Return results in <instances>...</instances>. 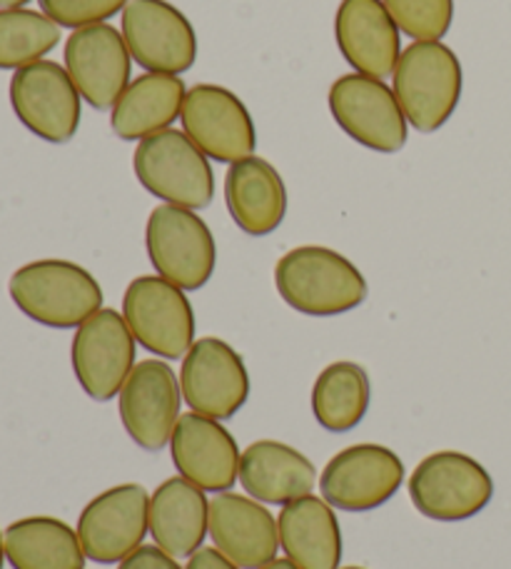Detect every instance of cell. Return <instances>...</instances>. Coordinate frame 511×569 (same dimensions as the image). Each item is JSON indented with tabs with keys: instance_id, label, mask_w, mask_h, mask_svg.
Masks as SVG:
<instances>
[{
	"instance_id": "1",
	"label": "cell",
	"mask_w": 511,
	"mask_h": 569,
	"mask_svg": "<svg viewBox=\"0 0 511 569\" xmlns=\"http://www.w3.org/2000/svg\"><path fill=\"white\" fill-rule=\"evenodd\" d=\"M274 288L292 310L310 318H334L357 310L370 292L352 260L322 246L284 252L274 268Z\"/></svg>"
},
{
	"instance_id": "2",
	"label": "cell",
	"mask_w": 511,
	"mask_h": 569,
	"mask_svg": "<svg viewBox=\"0 0 511 569\" xmlns=\"http://www.w3.org/2000/svg\"><path fill=\"white\" fill-rule=\"evenodd\" d=\"M8 292L26 318L53 330L80 328L102 310L100 282L70 260L28 262L13 272Z\"/></svg>"
},
{
	"instance_id": "3",
	"label": "cell",
	"mask_w": 511,
	"mask_h": 569,
	"mask_svg": "<svg viewBox=\"0 0 511 569\" xmlns=\"http://www.w3.org/2000/svg\"><path fill=\"white\" fill-rule=\"evenodd\" d=\"M462 86V63L442 40H414L402 50L392 73V90L402 113L419 133H434L454 116Z\"/></svg>"
},
{
	"instance_id": "4",
	"label": "cell",
	"mask_w": 511,
	"mask_h": 569,
	"mask_svg": "<svg viewBox=\"0 0 511 569\" xmlns=\"http://www.w3.org/2000/svg\"><path fill=\"white\" fill-rule=\"evenodd\" d=\"M132 170L140 186L166 206L202 210L214 198L210 158L188 138L186 130L168 128L140 140L132 152Z\"/></svg>"
},
{
	"instance_id": "5",
	"label": "cell",
	"mask_w": 511,
	"mask_h": 569,
	"mask_svg": "<svg viewBox=\"0 0 511 569\" xmlns=\"http://www.w3.org/2000/svg\"><path fill=\"white\" fill-rule=\"evenodd\" d=\"M409 497L419 515L437 522L472 520L494 497V480L482 462L457 450L424 457L409 477Z\"/></svg>"
},
{
	"instance_id": "6",
	"label": "cell",
	"mask_w": 511,
	"mask_h": 569,
	"mask_svg": "<svg viewBox=\"0 0 511 569\" xmlns=\"http://www.w3.org/2000/svg\"><path fill=\"white\" fill-rule=\"evenodd\" d=\"M146 248L160 278L182 290H200L218 266L212 230L196 210L158 206L146 226Z\"/></svg>"
},
{
	"instance_id": "7",
	"label": "cell",
	"mask_w": 511,
	"mask_h": 569,
	"mask_svg": "<svg viewBox=\"0 0 511 569\" xmlns=\"http://www.w3.org/2000/svg\"><path fill=\"white\" fill-rule=\"evenodd\" d=\"M122 318L140 348L158 358H186L196 342V310L186 290L160 276H142L128 284Z\"/></svg>"
},
{
	"instance_id": "8",
	"label": "cell",
	"mask_w": 511,
	"mask_h": 569,
	"mask_svg": "<svg viewBox=\"0 0 511 569\" xmlns=\"http://www.w3.org/2000/svg\"><path fill=\"white\" fill-rule=\"evenodd\" d=\"M8 96L16 118L40 140L60 146L76 138L83 98L66 66L56 60H38L16 70Z\"/></svg>"
},
{
	"instance_id": "9",
	"label": "cell",
	"mask_w": 511,
	"mask_h": 569,
	"mask_svg": "<svg viewBox=\"0 0 511 569\" xmlns=\"http://www.w3.org/2000/svg\"><path fill=\"white\" fill-rule=\"evenodd\" d=\"M120 33L132 60L148 73L182 76L198 60L196 28L168 0H130Z\"/></svg>"
},
{
	"instance_id": "10",
	"label": "cell",
	"mask_w": 511,
	"mask_h": 569,
	"mask_svg": "<svg viewBox=\"0 0 511 569\" xmlns=\"http://www.w3.org/2000/svg\"><path fill=\"white\" fill-rule=\"evenodd\" d=\"M334 123L354 142L374 152H400L407 146V118L394 90L380 78L350 73L330 88Z\"/></svg>"
},
{
	"instance_id": "11",
	"label": "cell",
	"mask_w": 511,
	"mask_h": 569,
	"mask_svg": "<svg viewBox=\"0 0 511 569\" xmlns=\"http://www.w3.org/2000/svg\"><path fill=\"white\" fill-rule=\"evenodd\" d=\"M404 482V462L384 445H352L337 452L320 475L324 502L344 512H372Z\"/></svg>"
},
{
	"instance_id": "12",
	"label": "cell",
	"mask_w": 511,
	"mask_h": 569,
	"mask_svg": "<svg viewBox=\"0 0 511 569\" xmlns=\"http://www.w3.org/2000/svg\"><path fill=\"white\" fill-rule=\"evenodd\" d=\"M150 532V495L146 487L128 482L93 497L80 512L78 537L88 560L120 565L142 547Z\"/></svg>"
},
{
	"instance_id": "13",
	"label": "cell",
	"mask_w": 511,
	"mask_h": 569,
	"mask_svg": "<svg viewBox=\"0 0 511 569\" xmlns=\"http://www.w3.org/2000/svg\"><path fill=\"white\" fill-rule=\"evenodd\" d=\"M180 390L192 412L222 422L234 418L248 402L250 375L232 345L220 338H200L182 358Z\"/></svg>"
},
{
	"instance_id": "14",
	"label": "cell",
	"mask_w": 511,
	"mask_h": 569,
	"mask_svg": "<svg viewBox=\"0 0 511 569\" xmlns=\"http://www.w3.org/2000/svg\"><path fill=\"white\" fill-rule=\"evenodd\" d=\"M136 345L126 318L118 310L102 308L76 330L73 372L80 388L96 402H110L136 368Z\"/></svg>"
},
{
	"instance_id": "15",
	"label": "cell",
	"mask_w": 511,
	"mask_h": 569,
	"mask_svg": "<svg viewBox=\"0 0 511 569\" xmlns=\"http://www.w3.org/2000/svg\"><path fill=\"white\" fill-rule=\"evenodd\" d=\"M182 130L196 146L218 162H238L254 156L258 130L248 106L232 90L202 83L188 90L180 113Z\"/></svg>"
},
{
	"instance_id": "16",
	"label": "cell",
	"mask_w": 511,
	"mask_h": 569,
	"mask_svg": "<svg viewBox=\"0 0 511 569\" xmlns=\"http://www.w3.org/2000/svg\"><path fill=\"white\" fill-rule=\"evenodd\" d=\"M182 390L176 372L162 360H142L120 390V420L140 450L160 452L170 445L180 420Z\"/></svg>"
},
{
	"instance_id": "17",
	"label": "cell",
	"mask_w": 511,
	"mask_h": 569,
	"mask_svg": "<svg viewBox=\"0 0 511 569\" xmlns=\"http://www.w3.org/2000/svg\"><path fill=\"white\" fill-rule=\"evenodd\" d=\"M66 70L80 98L96 110L116 108L130 86L132 56L126 38L108 23L73 30L66 40Z\"/></svg>"
},
{
	"instance_id": "18",
	"label": "cell",
	"mask_w": 511,
	"mask_h": 569,
	"mask_svg": "<svg viewBox=\"0 0 511 569\" xmlns=\"http://www.w3.org/2000/svg\"><path fill=\"white\" fill-rule=\"evenodd\" d=\"M170 452L180 477L204 492H230L240 480V447L220 420L198 412L180 415L170 437Z\"/></svg>"
},
{
	"instance_id": "19",
	"label": "cell",
	"mask_w": 511,
	"mask_h": 569,
	"mask_svg": "<svg viewBox=\"0 0 511 569\" xmlns=\"http://www.w3.org/2000/svg\"><path fill=\"white\" fill-rule=\"evenodd\" d=\"M400 26L382 0H342L334 16V38L354 73L387 78L402 58Z\"/></svg>"
},
{
	"instance_id": "20",
	"label": "cell",
	"mask_w": 511,
	"mask_h": 569,
	"mask_svg": "<svg viewBox=\"0 0 511 569\" xmlns=\"http://www.w3.org/2000/svg\"><path fill=\"white\" fill-rule=\"evenodd\" d=\"M210 537L240 569H260L278 557V520L252 497L220 492L210 502Z\"/></svg>"
},
{
	"instance_id": "21",
	"label": "cell",
	"mask_w": 511,
	"mask_h": 569,
	"mask_svg": "<svg viewBox=\"0 0 511 569\" xmlns=\"http://www.w3.org/2000/svg\"><path fill=\"white\" fill-rule=\"evenodd\" d=\"M224 202L234 226L252 238H264L282 226L288 188L270 160L248 156L232 162L224 176Z\"/></svg>"
},
{
	"instance_id": "22",
	"label": "cell",
	"mask_w": 511,
	"mask_h": 569,
	"mask_svg": "<svg viewBox=\"0 0 511 569\" xmlns=\"http://www.w3.org/2000/svg\"><path fill=\"white\" fill-rule=\"evenodd\" d=\"M150 535L160 550L182 560L210 535V502L186 477H170L150 497Z\"/></svg>"
},
{
	"instance_id": "23",
	"label": "cell",
	"mask_w": 511,
	"mask_h": 569,
	"mask_svg": "<svg viewBox=\"0 0 511 569\" xmlns=\"http://www.w3.org/2000/svg\"><path fill=\"white\" fill-rule=\"evenodd\" d=\"M280 547L300 569H340L342 530L330 502L304 495L282 505L278 517Z\"/></svg>"
},
{
	"instance_id": "24",
	"label": "cell",
	"mask_w": 511,
	"mask_h": 569,
	"mask_svg": "<svg viewBox=\"0 0 511 569\" xmlns=\"http://www.w3.org/2000/svg\"><path fill=\"white\" fill-rule=\"evenodd\" d=\"M314 482V465L284 442L258 440L240 457V485L258 502L288 505L310 495Z\"/></svg>"
},
{
	"instance_id": "25",
	"label": "cell",
	"mask_w": 511,
	"mask_h": 569,
	"mask_svg": "<svg viewBox=\"0 0 511 569\" xmlns=\"http://www.w3.org/2000/svg\"><path fill=\"white\" fill-rule=\"evenodd\" d=\"M188 88L180 76L146 73L130 80L126 93L112 108L110 128L120 140H146L168 130L182 113Z\"/></svg>"
},
{
	"instance_id": "26",
	"label": "cell",
	"mask_w": 511,
	"mask_h": 569,
	"mask_svg": "<svg viewBox=\"0 0 511 569\" xmlns=\"http://www.w3.org/2000/svg\"><path fill=\"white\" fill-rule=\"evenodd\" d=\"M6 560L13 569H86L78 530L56 517H26L3 532Z\"/></svg>"
},
{
	"instance_id": "27",
	"label": "cell",
	"mask_w": 511,
	"mask_h": 569,
	"mask_svg": "<svg viewBox=\"0 0 511 569\" xmlns=\"http://www.w3.org/2000/svg\"><path fill=\"white\" fill-rule=\"evenodd\" d=\"M370 398V378L362 365L332 362L314 380L312 415L327 432H350L364 420Z\"/></svg>"
},
{
	"instance_id": "28",
	"label": "cell",
	"mask_w": 511,
	"mask_h": 569,
	"mask_svg": "<svg viewBox=\"0 0 511 569\" xmlns=\"http://www.w3.org/2000/svg\"><path fill=\"white\" fill-rule=\"evenodd\" d=\"M60 26L30 8L0 10V70H20L46 60L60 43Z\"/></svg>"
},
{
	"instance_id": "29",
	"label": "cell",
	"mask_w": 511,
	"mask_h": 569,
	"mask_svg": "<svg viewBox=\"0 0 511 569\" xmlns=\"http://www.w3.org/2000/svg\"><path fill=\"white\" fill-rule=\"evenodd\" d=\"M394 23L414 40H442L454 20V0H382Z\"/></svg>"
},
{
	"instance_id": "30",
	"label": "cell",
	"mask_w": 511,
	"mask_h": 569,
	"mask_svg": "<svg viewBox=\"0 0 511 569\" xmlns=\"http://www.w3.org/2000/svg\"><path fill=\"white\" fill-rule=\"evenodd\" d=\"M40 10L60 28L100 26L126 10L130 0H38Z\"/></svg>"
},
{
	"instance_id": "31",
	"label": "cell",
	"mask_w": 511,
	"mask_h": 569,
	"mask_svg": "<svg viewBox=\"0 0 511 569\" xmlns=\"http://www.w3.org/2000/svg\"><path fill=\"white\" fill-rule=\"evenodd\" d=\"M118 569H182L178 560L166 550H160L156 545H142L136 552L128 555L126 560L118 565Z\"/></svg>"
},
{
	"instance_id": "32",
	"label": "cell",
	"mask_w": 511,
	"mask_h": 569,
	"mask_svg": "<svg viewBox=\"0 0 511 569\" xmlns=\"http://www.w3.org/2000/svg\"><path fill=\"white\" fill-rule=\"evenodd\" d=\"M186 569H240V567L230 562L218 547H200V550L190 557Z\"/></svg>"
},
{
	"instance_id": "33",
	"label": "cell",
	"mask_w": 511,
	"mask_h": 569,
	"mask_svg": "<svg viewBox=\"0 0 511 569\" xmlns=\"http://www.w3.org/2000/svg\"><path fill=\"white\" fill-rule=\"evenodd\" d=\"M260 569H300L298 565H292L288 557H284V560H278V557H274L272 562H268L264 567H260Z\"/></svg>"
},
{
	"instance_id": "34",
	"label": "cell",
	"mask_w": 511,
	"mask_h": 569,
	"mask_svg": "<svg viewBox=\"0 0 511 569\" xmlns=\"http://www.w3.org/2000/svg\"><path fill=\"white\" fill-rule=\"evenodd\" d=\"M30 0H0V8H23Z\"/></svg>"
},
{
	"instance_id": "35",
	"label": "cell",
	"mask_w": 511,
	"mask_h": 569,
	"mask_svg": "<svg viewBox=\"0 0 511 569\" xmlns=\"http://www.w3.org/2000/svg\"><path fill=\"white\" fill-rule=\"evenodd\" d=\"M6 562V545H3V530H0V569H3Z\"/></svg>"
},
{
	"instance_id": "36",
	"label": "cell",
	"mask_w": 511,
	"mask_h": 569,
	"mask_svg": "<svg viewBox=\"0 0 511 569\" xmlns=\"http://www.w3.org/2000/svg\"><path fill=\"white\" fill-rule=\"evenodd\" d=\"M340 569H364V567H340Z\"/></svg>"
}]
</instances>
